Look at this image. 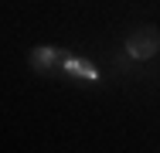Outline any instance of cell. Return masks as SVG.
<instances>
[{"label":"cell","mask_w":160,"mask_h":153,"mask_svg":"<svg viewBox=\"0 0 160 153\" xmlns=\"http://www.w3.org/2000/svg\"><path fill=\"white\" fill-rule=\"evenodd\" d=\"M157 51H160V31L157 27H140V31L129 34V41H126V55L129 58L147 61V58H153Z\"/></svg>","instance_id":"obj_1"},{"label":"cell","mask_w":160,"mask_h":153,"mask_svg":"<svg viewBox=\"0 0 160 153\" xmlns=\"http://www.w3.org/2000/svg\"><path fill=\"white\" fill-rule=\"evenodd\" d=\"M68 51H62V48H38V51H31V65L38 68V72H51V68H65L68 65Z\"/></svg>","instance_id":"obj_2"},{"label":"cell","mask_w":160,"mask_h":153,"mask_svg":"<svg viewBox=\"0 0 160 153\" xmlns=\"http://www.w3.org/2000/svg\"><path fill=\"white\" fill-rule=\"evenodd\" d=\"M65 72L75 75V78H85V82H96V78H99V68L92 65V61H85V58H68Z\"/></svg>","instance_id":"obj_3"}]
</instances>
